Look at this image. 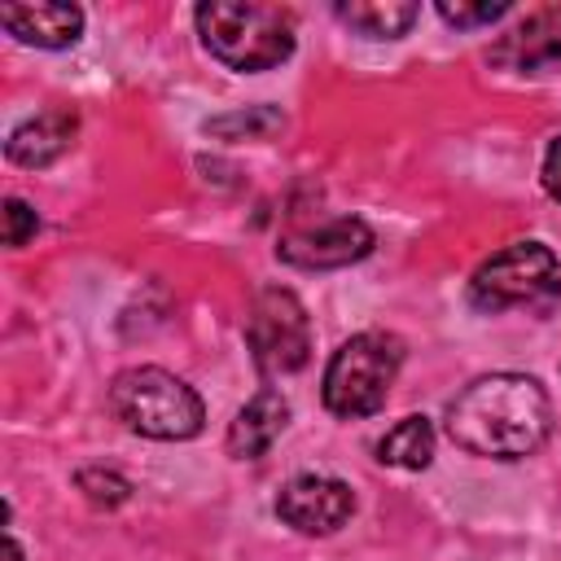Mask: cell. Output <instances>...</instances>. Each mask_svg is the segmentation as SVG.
<instances>
[{
	"mask_svg": "<svg viewBox=\"0 0 561 561\" xmlns=\"http://www.w3.org/2000/svg\"><path fill=\"white\" fill-rule=\"evenodd\" d=\"M552 399L526 373H486L447 403V438L486 460H522L543 447Z\"/></svg>",
	"mask_w": 561,
	"mask_h": 561,
	"instance_id": "1",
	"label": "cell"
},
{
	"mask_svg": "<svg viewBox=\"0 0 561 561\" xmlns=\"http://www.w3.org/2000/svg\"><path fill=\"white\" fill-rule=\"evenodd\" d=\"M202 48L237 75H259L294 53V13L280 4H250V0H210L193 13Z\"/></svg>",
	"mask_w": 561,
	"mask_h": 561,
	"instance_id": "2",
	"label": "cell"
},
{
	"mask_svg": "<svg viewBox=\"0 0 561 561\" xmlns=\"http://www.w3.org/2000/svg\"><path fill=\"white\" fill-rule=\"evenodd\" d=\"M110 412L140 438H158V443H184L197 438L206 425V403L202 394L158 368V364H140V368H123L110 386Z\"/></svg>",
	"mask_w": 561,
	"mask_h": 561,
	"instance_id": "3",
	"label": "cell"
},
{
	"mask_svg": "<svg viewBox=\"0 0 561 561\" xmlns=\"http://www.w3.org/2000/svg\"><path fill=\"white\" fill-rule=\"evenodd\" d=\"M399 368H403V342L394 333L364 329L346 337L324 364V390H320L324 408L342 421L373 416L386 403Z\"/></svg>",
	"mask_w": 561,
	"mask_h": 561,
	"instance_id": "4",
	"label": "cell"
},
{
	"mask_svg": "<svg viewBox=\"0 0 561 561\" xmlns=\"http://www.w3.org/2000/svg\"><path fill=\"white\" fill-rule=\"evenodd\" d=\"M561 298V263L543 241H513L469 276V302L486 316L526 307L552 311Z\"/></svg>",
	"mask_w": 561,
	"mask_h": 561,
	"instance_id": "5",
	"label": "cell"
},
{
	"mask_svg": "<svg viewBox=\"0 0 561 561\" xmlns=\"http://www.w3.org/2000/svg\"><path fill=\"white\" fill-rule=\"evenodd\" d=\"M245 342L263 377H289L311 359V320L294 289L267 285L254 294L245 316Z\"/></svg>",
	"mask_w": 561,
	"mask_h": 561,
	"instance_id": "6",
	"label": "cell"
},
{
	"mask_svg": "<svg viewBox=\"0 0 561 561\" xmlns=\"http://www.w3.org/2000/svg\"><path fill=\"white\" fill-rule=\"evenodd\" d=\"M373 245H377V237H373V228H368L359 215H329V219H320V224H302V228L280 232L276 254H280L289 267L329 272V267L359 263L364 254H373Z\"/></svg>",
	"mask_w": 561,
	"mask_h": 561,
	"instance_id": "7",
	"label": "cell"
},
{
	"mask_svg": "<svg viewBox=\"0 0 561 561\" xmlns=\"http://www.w3.org/2000/svg\"><path fill=\"white\" fill-rule=\"evenodd\" d=\"M355 495L342 478L329 473H298L276 495V517L298 535H333L351 522Z\"/></svg>",
	"mask_w": 561,
	"mask_h": 561,
	"instance_id": "8",
	"label": "cell"
},
{
	"mask_svg": "<svg viewBox=\"0 0 561 561\" xmlns=\"http://www.w3.org/2000/svg\"><path fill=\"white\" fill-rule=\"evenodd\" d=\"M491 61L517 75H552L561 70V9H535L513 31L500 35Z\"/></svg>",
	"mask_w": 561,
	"mask_h": 561,
	"instance_id": "9",
	"label": "cell"
},
{
	"mask_svg": "<svg viewBox=\"0 0 561 561\" xmlns=\"http://www.w3.org/2000/svg\"><path fill=\"white\" fill-rule=\"evenodd\" d=\"M289 425V403L280 390L263 386L254 399H245L237 408V416L228 421V434H224V447L232 460H259L272 451V443L285 434Z\"/></svg>",
	"mask_w": 561,
	"mask_h": 561,
	"instance_id": "10",
	"label": "cell"
},
{
	"mask_svg": "<svg viewBox=\"0 0 561 561\" xmlns=\"http://www.w3.org/2000/svg\"><path fill=\"white\" fill-rule=\"evenodd\" d=\"M0 26L31 48H70L83 31V9L61 0L39 4H0Z\"/></svg>",
	"mask_w": 561,
	"mask_h": 561,
	"instance_id": "11",
	"label": "cell"
},
{
	"mask_svg": "<svg viewBox=\"0 0 561 561\" xmlns=\"http://www.w3.org/2000/svg\"><path fill=\"white\" fill-rule=\"evenodd\" d=\"M70 145H75V114H66V110H44V114H35V118H22V123L9 131L4 153H9V162H18V167H48V162H57Z\"/></svg>",
	"mask_w": 561,
	"mask_h": 561,
	"instance_id": "12",
	"label": "cell"
},
{
	"mask_svg": "<svg viewBox=\"0 0 561 561\" xmlns=\"http://www.w3.org/2000/svg\"><path fill=\"white\" fill-rule=\"evenodd\" d=\"M333 18L342 26H351L355 35H364V39H399L421 18V4H403V0H351V4H333Z\"/></svg>",
	"mask_w": 561,
	"mask_h": 561,
	"instance_id": "13",
	"label": "cell"
},
{
	"mask_svg": "<svg viewBox=\"0 0 561 561\" xmlns=\"http://www.w3.org/2000/svg\"><path fill=\"white\" fill-rule=\"evenodd\" d=\"M377 460L394 469H425L434 460V425L425 416H403L377 438Z\"/></svg>",
	"mask_w": 561,
	"mask_h": 561,
	"instance_id": "14",
	"label": "cell"
},
{
	"mask_svg": "<svg viewBox=\"0 0 561 561\" xmlns=\"http://www.w3.org/2000/svg\"><path fill=\"white\" fill-rule=\"evenodd\" d=\"M280 123H285L280 110H272V105H250V110H237V114L206 118V131H210V136H224V140H267Z\"/></svg>",
	"mask_w": 561,
	"mask_h": 561,
	"instance_id": "15",
	"label": "cell"
},
{
	"mask_svg": "<svg viewBox=\"0 0 561 561\" xmlns=\"http://www.w3.org/2000/svg\"><path fill=\"white\" fill-rule=\"evenodd\" d=\"M513 4L508 0H438V18L447 22V26H456V31H478V26H491V22H500L504 13H508Z\"/></svg>",
	"mask_w": 561,
	"mask_h": 561,
	"instance_id": "16",
	"label": "cell"
},
{
	"mask_svg": "<svg viewBox=\"0 0 561 561\" xmlns=\"http://www.w3.org/2000/svg\"><path fill=\"white\" fill-rule=\"evenodd\" d=\"M75 486L88 495V504H96V508H118V504H127L131 500V482L123 478V473H114V469H79L75 473Z\"/></svg>",
	"mask_w": 561,
	"mask_h": 561,
	"instance_id": "17",
	"label": "cell"
},
{
	"mask_svg": "<svg viewBox=\"0 0 561 561\" xmlns=\"http://www.w3.org/2000/svg\"><path fill=\"white\" fill-rule=\"evenodd\" d=\"M0 215H4V245H13V250L26 245L39 232V215L22 197H4V210Z\"/></svg>",
	"mask_w": 561,
	"mask_h": 561,
	"instance_id": "18",
	"label": "cell"
},
{
	"mask_svg": "<svg viewBox=\"0 0 561 561\" xmlns=\"http://www.w3.org/2000/svg\"><path fill=\"white\" fill-rule=\"evenodd\" d=\"M539 180H543V188L561 202V136H552V140H548V149H543V167H539Z\"/></svg>",
	"mask_w": 561,
	"mask_h": 561,
	"instance_id": "19",
	"label": "cell"
},
{
	"mask_svg": "<svg viewBox=\"0 0 561 561\" xmlns=\"http://www.w3.org/2000/svg\"><path fill=\"white\" fill-rule=\"evenodd\" d=\"M4 561H22V548H18L13 535H4Z\"/></svg>",
	"mask_w": 561,
	"mask_h": 561,
	"instance_id": "20",
	"label": "cell"
}]
</instances>
